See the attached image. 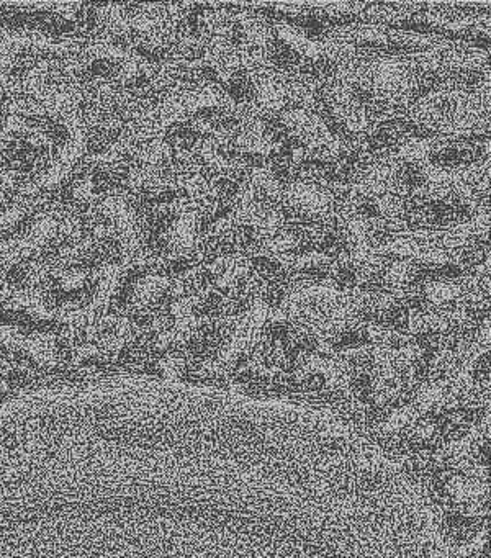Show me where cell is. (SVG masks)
<instances>
[{"label":"cell","mask_w":491,"mask_h":558,"mask_svg":"<svg viewBox=\"0 0 491 558\" xmlns=\"http://www.w3.org/2000/svg\"><path fill=\"white\" fill-rule=\"evenodd\" d=\"M488 143L473 141H449L439 143L431 141L421 162L434 171L460 172L470 167L480 166L485 159L488 161Z\"/></svg>","instance_id":"1"},{"label":"cell","mask_w":491,"mask_h":558,"mask_svg":"<svg viewBox=\"0 0 491 558\" xmlns=\"http://www.w3.org/2000/svg\"><path fill=\"white\" fill-rule=\"evenodd\" d=\"M61 115H63L69 128V135H71L69 136V143L66 144L63 153L59 154L58 161L51 166L50 171L46 172L41 179H38L30 189L23 190L25 194H30V192H35L38 189H48V187L59 184L64 177L68 176L77 159L81 158L86 151V128L82 123L81 113L77 112L76 104L64 108Z\"/></svg>","instance_id":"2"},{"label":"cell","mask_w":491,"mask_h":558,"mask_svg":"<svg viewBox=\"0 0 491 558\" xmlns=\"http://www.w3.org/2000/svg\"><path fill=\"white\" fill-rule=\"evenodd\" d=\"M104 212L112 218L117 226L120 246H122L125 259H133L140 252V238L136 231L135 218L128 205L122 197H109L104 202Z\"/></svg>","instance_id":"3"},{"label":"cell","mask_w":491,"mask_h":558,"mask_svg":"<svg viewBox=\"0 0 491 558\" xmlns=\"http://www.w3.org/2000/svg\"><path fill=\"white\" fill-rule=\"evenodd\" d=\"M303 54L295 50L287 41L282 40L274 28L269 30L266 43H264V61L272 68L282 72H293L300 68Z\"/></svg>","instance_id":"4"},{"label":"cell","mask_w":491,"mask_h":558,"mask_svg":"<svg viewBox=\"0 0 491 558\" xmlns=\"http://www.w3.org/2000/svg\"><path fill=\"white\" fill-rule=\"evenodd\" d=\"M15 243L14 241H10V243H2L0 244V256H4V254H9L12 249H14Z\"/></svg>","instance_id":"5"},{"label":"cell","mask_w":491,"mask_h":558,"mask_svg":"<svg viewBox=\"0 0 491 558\" xmlns=\"http://www.w3.org/2000/svg\"><path fill=\"white\" fill-rule=\"evenodd\" d=\"M0 202H2V198H0Z\"/></svg>","instance_id":"6"}]
</instances>
